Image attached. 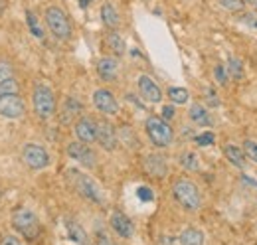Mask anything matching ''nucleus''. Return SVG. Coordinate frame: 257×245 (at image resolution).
Segmentation results:
<instances>
[{
    "instance_id": "1",
    "label": "nucleus",
    "mask_w": 257,
    "mask_h": 245,
    "mask_svg": "<svg viewBox=\"0 0 257 245\" xmlns=\"http://www.w3.org/2000/svg\"><path fill=\"white\" fill-rule=\"evenodd\" d=\"M172 196L174 200L186 210V212H198L202 208V194L200 188L190 178H178L172 184Z\"/></svg>"
},
{
    "instance_id": "2",
    "label": "nucleus",
    "mask_w": 257,
    "mask_h": 245,
    "mask_svg": "<svg viewBox=\"0 0 257 245\" xmlns=\"http://www.w3.org/2000/svg\"><path fill=\"white\" fill-rule=\"evenodd\" d=\"M44 22L56 40L67 42L71 38V22L60 6H48L44 10Z\"/></svg>"
},
{
    "instance_id": "3",
    "label": "nucleus",
    "mask_w": 257,
    "mask_h": 245,
    "mask_svg": "<svg viewBox=\"0 0 257 245\" xmlns=\"http://www.w3.org/2000/svg\"><path fill=\"white\" fill-rule=\"evenodd\" d=\"M10 223L22 237H26L30 241L40 235V219L30 208H24V206L16 208L10 215Z\"/></svg>"
},
{
    "instance_id": "4",
    "label": "nucleus",
    "mask_w": 257,
    "mask_h": 245,
    "mask_svg": "<svg viewBox=\"0 0 257 245\" xmlns=\"http://www.w3.org/2000/svg\"><path fill=\"white\" fill-rule=\"evenodd\" d=\"M145 131H147V137L149 141L159 147V149H166L172 145L174 141V131L172 127L168 125V121H164L162 117H157V115H151L147 121H145Z\"/></svg>"
},
{
    "instance_id": "5",
    "label": "nucleus",
    "mask_w": 257,
    "mask_h": 245,
    "mask_svg": "<svg viewBox=\"0 0 257 245\" xmlns=\"http://www.w3.org/2000/svg\"><path fill=\"white\" fill-rule=\"evenodd\" d=\"M67 174H69L71 184H73V188L77 190L79 196H83L85 200L93 202L97 206H103V202H105L103 190H101V186H99L91 176H87V174H83V172H79V170H69Z\"/></svg>"
},
{
    "instance_id": "6",
    "label": "nucleus",
    "mask_w": 257,
    "mask_h": 245,
    "mask_svg": "<svg viewBox=\"0 0 257 245\" xmlns=\"http://www.w3.org/2000/svg\"><path fill=\"white\" fill-rule=\"evenodd\" d=\"M32 107L34 113L40 117V119H50L56 115V95L54 91L48 87V85H36L32 93Z\"/></svg>"
},
{
    "instance_id": "7",
    "label": "nucleus",
    "mask_w": 257,
    "mask_h": 245,
    "mask_svg": "<svg viewBox=\"0 0 257 245\" xmlns=\"http://www.w3.org/2000/svg\"><path fill=\"white\" fill-rule=\"evenodd\" d=\"M22 160L32 170H44V168L50 166V154H48V151L44 147H40V145H34V143L24 145V149H22Z\"/></svg>"
},
{
    "instance_id": "8",
    "label": "nucleus",
    "mask_w": 257,
    "mask_h": 245,
    "mask_svg": "<svg viewBox=\"0 0 257 245\" xmlns=\"http://www.w3.org/2000/svg\"><path fill=\"white\" fill-rule=\"evenodd\" d=\"M67 156L75 162H79L85 168H95L97 166V154L91 151L89 145L77 141V143H69L67 145Z\"/></svg>"
},
{
    "instance_id": "9",
    "label": "nucleus",
    "mask_w": 257,
    "mask_h": 245,
    "mask_svg": "<svg viewBox=\"0 0 257 245\" xmlns=\"http://www.w3.org/2000/svg\"><path fill=\"white\" fill-rule=\"evenodd\" d=\"M26 113V103L20 95H2L0 97V117L20 119Z\"/></svg>"
},
{
    "instance_id": "10",
    "label": "nucleus",
    "mask_w": 257,
    "mask_h": 245,
    "mask_svg": "<svg viewBox=\"0 0 257 245\" xmlns=\"http://www.w3.org/2000/svg\"><path fill=\"white\" fill-rule=\"evenodd\" d=\"M97 143L107 153H113L119 147L117 131L109 121H97Z\"/></svg>"
},
{
    "instance_id": "11",
    "label": "nucleus",
    "mask_w": 257,
    "mask_h": 245,
    "mask_svg": "<svg viewBox=\"0 0 257 245\" xmlns=\"http://www.w3.org/2000/svg\"><path fill=\"white\" fill-rule=\"evenodd\" d=\"M93 105H95L97 111H101L103 115H109V117L119 113V103H117L115 95L109 89H95V93H93Z\"/></svg>"
},
{
    "instance_id": "12",
    "label": "nucleus",
    "mask_w": 257,
    "mask_h": 245,
    "mask_svg": "<svg viewBox=\"0 0 257 245\" xmlns=\"http://www.w3.org/2000/svg\"><path fill=\"white\" fill-rule=\"evenodd\" d=\"M75 137L85 143V145H91V143H97V121L91 119V117H79L75 121Z\"/></svg>"
},
{
    "instance_id": "13",
    "label": "nucleus",
    "mask_w": 257,
    "mask_h": 245,
    "mask_svg": "<svg viewBox=\"0 0 257 245\" xmlns=\"http://www.w3.org/2000/svg\"><path fill=\"white\" fill-rule=\"evenodd\" d=\"M97 73L103 81L113 83L119 77V60L115 56H103L97 60Z\"/></svg>"
},
{
    "instance_id": "14",
    "label": "nucleus",
    "mask_w": 257,
    "mask_h": 245,
    "mask_svg": "<svg viewBox=\"0 0 257 245\" xmlns=\"http://www.w3.org/2000/svg\"><path fill=\"white\" fill-rule=\"evenodd\" d=\"M137 85H139V93H141V97H143L145 101H149V103H161L162 101L161 87L155 83L153 77H149V75H139Z\"/></svg>"
},
{
    "instance_id": "15",
    "label": "nucleus",
    "mask_w": 257,
    "mask_h": 245,
    "mask_svg": "<svg viewBox=\"0 0 257 245\" xmlns=\"http://www.w3.org/2000/svg\"><path fill=\"white\" fill-rule=\"evenodd\" d=\"M109 223H111L113 231H115L119 237H123V239L133 237V233H135V225H133V221H131L123 212H113L111 217H109Z\"/></svg>"
},
{
    "instance_id": "16",
    "label": "nucleus",
    "mask_w": 257,
    "mask_h": 245,
    "mask_svg": "<svg viewBox=\"0 0 257 245\" xmlns=\"http://www.w3.org/2000/svg\"><path fill=\"white\" fill-rule=\"evenodd\" d=\"M143 166L151 176H157V178H164L166 172H168L166 158L161 154H147L145 160H143Z\"/></svg>"
},
{
    "instance_id": "17",
    "label": "nucleus",
    "mask_w": 257,
    "mask_h": 245,
    "mask_svg": "<svg viewBox=\"0 0 257 245\" xmlns=\"http://www.w3.org/2000/svg\"><path fill=\"white\" fill-rule=\"evenodd\" d=\"M103 44H105V48H107L115 58H119V56H123V54L127 52V44H125L123 36L115 30H111V32H107V34H105Z\"/></svg>"
},
{
    "instance_id": "18",
    "label": "nucleus",
    "mask_w": 257,
    "mask_h": 245,
    "mask_svg": "<svg viewBox=\"0 0 257 245\" xmlns=\"http://www.w3.org/2000/svg\"><path fill=\"white\" fill-rule=\"evenodd\" d=\"M101 20H103V24H105L109 30H117V28H119L121 16H119L117 8H115L111 2H105V4L101 6Z\"/></svg>"
},
{
    "instance_id": "19",
    "label": "nucleus",
    "mask_w": 257,
    "mask_h": 245,
    "mask_svg": "<svg viewBox=\"0 0 257 245\" xmlns=\"http://www.w3.org/2000/svg\"><path fill=\"white\" fill-rule=\"evenodd\" d=\"M81 111H83V107H81L79 99H75V97H67V99L64 101V107H62V121L64 122L73 121Z\"/></svg>"
},
{
    "instance_id": "20",
    "label": "nucleus",
    "mask_w": 257,
    "mask_h": 245,
    "mask_svg": "<svg viewBox=\"0 0 257 245\" xmlns=\"http://www.w3.org/2000/svg\"><path fill=\"white\" fill-rule=\"evenodd\" d=\"M188 115H190V121L196 122L198 127H210V122H212L208 109L202 103H194L190 111H188Z\"/></svg>"
},
{
    "instance_id": "21",
    "label": "nucleus",
    "mask_w": 257,
    "mask_h": 245,
    "mask_svg": "<svg viewBox=\"0 0 257 245\" xmlns=\"http://www.w3.org/2000/svg\"><path fill=\"white\" fill-rule=\"evenodd\" d=\"M224 154L227 158L229 164H233L235 168H243L245 166V153L241 147H235V145H225Z\"/></svg>"
},
{
    "instance_id": "22",
    "label": "nucleus",
    "mask_w": 257,
    "mask_h": 245,
    "mask_svg": "<svg viewBox=\"0 0 257 245\" xmlns=\"http://www.w3.org/2000/svg\"><path fill=\"white\" fill-rule=\"evenodd\" d=\"M65 227H67V235H69V239H71V241H75V243H79V245H87V243H89V239H87V233L83 231V227H81L77 221L69 219V221L65 223Z\"/></svg>"
},
{
    "instance_id": "23",
    "label": "nucleus",
    "mask_w": 257,
    "mask_h": 245,
    "mask_svg": "<svg viewBox=\"0 0 257 245\" xmlns=\"http://www.w3.org/2000/svg\"><path fill=\"white\" fill-rule=\"evenodd\" d=\"M180 245H204V233L196 227H186L180 233Z\"/></svg>"
},
{
    "instance_id": "24",
    "label": "nucleus",
    "mask_w": 257,
    "mask_h": 245,
    "mask_svg": "<svg viewBox=\"0 0 257 245\" xmlns=\"http://www.w3.org/2000/svg\"><path fill=\"white\" fill-rule=\"evenodd\" d=\"M225 69H227L229 79H233V81H241V79L245 77L243 63H241L239 58H229V60H227V65H225Z\"/></svg>"
},
{
    "instance_id": "25",
    "label": "nucleus",
    "mask_w": 257,
    "mask_h": 245,
    "mask_svg": "<svg viewBox=\"0 0 257 245\" xmlns=\"http://www.w3.org/2000/svg\"><path fill=\"white\" fill-rule=\"evenodd\" d=\"M180 164L186 168V170H198L200 168V160H198V154L192 151H186V153L180 154Z\"/></svg>"
},
{
    "instance_id": "26",
    "label": "nucleus",
    "mask_w": 257,
    "mask_h": 245,
    "mask_svg": "<svg viewBox=\"0 0 257 245\" xmlns=\"http://www.w3.org/2000/svg\"><path fill=\"white\" fill-rule=\"evenodd\" d=\"M168 97H170V101L172 103H176V105H184L186 101H188V91L184 89V87H170L168 89Z\"/></svg>"
},
{
    "instance_id": "27",
    "label": "nucleus",
    "mask_w": 257,
    "mask_h": 245,
    "mask_svg": "<svg viewBox=\"0 0 257 245\" xmlns=\"http://www.w3.org/2000/svg\"><path fill=\"white\" fill-rule=\"evenodd\" d=\"M26 22H28V28L32 32L34 38H38V40H44V30H42V26H40V22H38V18L34 16V12H26Z\"/></svg>"
},
{
    "instance_id": "28",
    "label": "nucleus",
    "mask_w": 257,
    "mask_h": 245,
    "mask_svg": "<svg viewBox=\"0 0 257 245\" xmlns=\"http://www.w3.org/2000/svg\"><path fill=\"white\" fill-rule=\"evenodd\" d=\"M18 91H20V85H18L16 77H12V79L0 83V97H2V95H18Z\"/></svg>"
},
{
    "instance_id": "29",
    "label": "nucleus",
    "mask_w": 257,
    "mask_h": 245,
    "mask_svg": "<svg viewBox=\"0 0 257 245\" xmlns=\"http://www.w3.org/2000/svg\"><path fill=\"white\" fill-rule=\"evenodd\" d=\"M243 153H245V158H249L251 162L257 164V141L255 139H245V141H243Z\"/></svg>"
},
{
    "instance_id": "30",
    "label": "nucleus",
    "mask_w": 257,
    "mask_h": 245,
    "mask_svg": "<svg viewBox=\"0 0 257 245\" xmlns=\"http://www.w3.org/2000/svg\"><path fill=\"white\" fill-rule=\"evenodd\" d=\"M12 77H14V67H12V63L6 60H0V83L8 81V79H12Z\"/></svg>"
},
{
    "instance_id": "31",
    "label": "nucleus",
    "mask_w": 257,
    "mask_h": 245,
    "mask_svg": "<svg viewBox=\"0 0 257 245\" xmlns=\"http://www.w3.org/2000/svg\"><path fill=\"white\" fill-rule=\"evenodd\" d=\"M194 141H196V145H198V147H210V145H214L216 135H214L212 131H204V133H202V135H198Z\"/></svg>"
},
{
    "instance_id": "32",
    "label": "nucleus",
    "mask_w": 257,
    "mask_h": 245,
    "mask_svg": "<svg viewBox=\"0 0 257 245\" xmlns=\"http://www.w3.org/2000/svg\"><path fill=\"white\" fill-rule=\"evenodd\" d=\"M218 2L229 12H241L245 8V0H218Z\"/></svg>"
},
{
    "instance_id": "33",
    "label": "nucleus",
    "mask_w": 257,
    "mask_h": 245,
    "mask_svg": "<svg viewBox=\"0 0 257 245\" xmlns=\"http://www.w3.org/2000/svg\"><path fill=\"white\" fill-rule=\"evenodd\" d=\"M214 77H216V81H218L220 85H227V79H229V75H227V69H225V65L218 63V65L214 67Z\"/></svg>"
},
{
    "instance_id": "34",
    "label": "nucleus",
    "mask_w": 257,
    "mask_h": 245,
    "mask_svg": "<svg viewBox=\"0 0 257 245\" xmlns=\"http://www.w3.org/2000/svg\"><path fill=\"white\" fill-rule=\"evenodd\" d=\"M0 245H24V243H22L20 237H16V235H12V233H4V235L0 237Z\"/></svg>"
},
{
    "instance_id": "35",
    "label": "nucleus",
    "mask_w": 257,
    "mask_h": 245,
    "mask_svg": "<svg viewBox=\"0 0 257 245\" xmlns=\"http://www.w3.org/2000/svg\"><path fill=\"white\" fill-rule=\"evenodd\" d=\"M95 245H117L105 231H97L95 235Z\"/></svg>"
},
{
    "instance_id": "36",
    "label": "nucleus",
    "mask_w": 257,
    "mask_h": 245,
    "mask_svg": "<svg viewBox=\"0 0 257 245\" xmlns=\"http://www.w3.org/2000/svg\"><path fill=\"white\" fill-rule=\"evenodd\" d=\"M241 22H243L245 26H249V28L257 30V14H253V12H249V14H243V16H241Z\"/></svg>"
},
{
    "instance_id": "37",
    "label": "nucleus",
    "mask_w": 257,
    "mask_h": 245,
    "mask_svg": "<svg viewBox=\"0 0 257 245\" xmlns=\"http://www.w3.org/2000/svg\"><path fill=\"white\" fill-rule=\"evenodd\" d=\"M137 196H139L143 202H151V200H153V192H151V188H147V186H141V188L137 190Z\"/></svg>"
},
{
    "instance_id": "38",
    "label": "nucleus",
    "mask_w": 257,
    "mask_h": 245,
    "mask_svg": "<svg viewBox=\"0 0 257 245\" xmlns=\"http://www.w3.org/2000/svg\"><path fill=\"white\" fill-rule=\"evenodd\" d=\"M206 99H208V103L212 105V107H216V105H220V99H216V93H214V89H206Z\"/></svg>"
},
{
    "instance_id": "39",
    "label": "nucleus",
    "mask_w": 257,
    "mask_h": 245,
    "mask_svg": "<svg viewBox=\"0 0 257 245\" xmlns=\"http://www.w3.org/2000/svg\"><path fill=\"white\" fill-rule=\"evenodd\" d=\"M172 117H174V107H172V105L162 107V119L168 121V119H172Z\"/></svg>"
},
{
    "instance_id": "40",
    "label": "nucleus",
    "mask_w": 257,
    "mask_h": 245,
    "mask_svg": "<svg viewBox=\"0 0 257 245\" xmlns=\"http://www.w3.org/2000/svg\"><path fill=\"white\" fill-rule=\"evenodd\" d=\"M89 2H91V0H79V6L85 8V6H89Z\"/></svg>"
},
{
    "instance_id": "41",
    "label": "nucleus",
    "mask_w": 257,
    "mask_h": 245,
    "mask_svg": "<svg viewBox=\"0 0 257 245\" xmlns=\"http://www.w3.org/2000/svg\"><path fill=\"white\" fill-rule=\"evenodd\" d=\"M245 4H251V6H257V0H245Z\"/></svg>"
}]
</instances>
